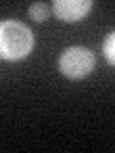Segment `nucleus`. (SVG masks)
Listing matches in <instances>:
<instances>
[{
	"mask_svg": "<svg viewBox=\"0 0 115 153\" xmlns=\"http://www.w3.org/2000/svg\"><path fill=\"white\" fill-rule=\"evenodd\" d=\"M35 38L33 33L16 19L0 21V57L8 61L23 59L31 54Z\"/></svg>",
	"mask_w": 115,
	"mask_h": 153,
	"instance_id": "f257e3e1",
	"label": "nucleus"
},
{
	"mask_svg": "<svg viewBox=\"0 0 115 153\" xmlns=\"http://www.w3.org/2000/svg\"><path fill=\"white\" fill-rule=\"evenodd\" d=\"M104 56L108 57L109 63L115 61V35L113 33H109V35L105 36V40H104Z\"/></svg>",
	"mask_w": 115,
	"mask_h": 153,
	"instance_id": "39448f33",
	"label": "nucleus"
},
{
	"mask_svg": "<svg viewBox=\"0 0 115 153\" xmlns=\"http://www.w3.org/2000/svg\"><path fill=\"white\" fill-rule=\"evenodd\" d=\"M29 16H31V19L42 23V21L48 19V16H50V8H48L44 2H35V4H31V8H29Z\"/></svg>",
	"mask_w": 115,
	"mask_h": 153,
	"instance_id": "20e7f679",
	"label": "nucleus"
},
{
	"mask_svg": "<svg viewBox=\"0 0 115 153\" xmlns=\"http://www.w3.org/2000/svg\"><path fill=\"white\" fill-rule=\"evenodd\" d=\"M58 67H60L61 75L71 80L84 79L88 73H92V69L96 67V57L88 48L71 46L60 56Z\"/></svg>",
	"mask_w": 115,
	"mask_h": 153,
	"instance_id": "f03ea898",
	"label": "nucleus"
},
{
	"mask_svg": "<svg viewBox=\"0 0 115 153\" xmlns=\"http://www.w3.org/2000/svg\"><path fill=\"white\" fill-rule=\"evenodd\" d=\"M92 8V0H54L52 12L61 21H79Z\"/></svg>",
	"mask_w": 115,
	"mask_h": 153,
	"instance_id": "7ed1b4c3",
	"label": "nucleus"
}]
</instances>
